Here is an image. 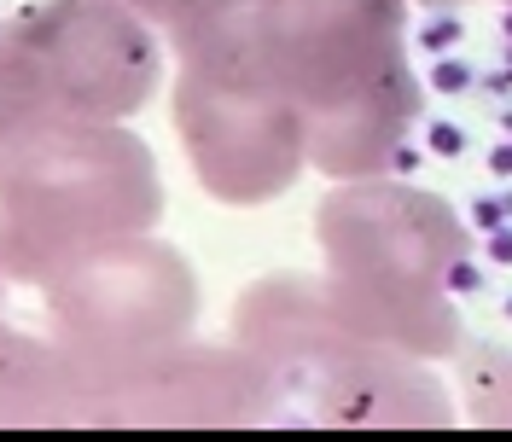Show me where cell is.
Segmentation results:
<instances>
[{
    "label": "cell",
    "mask_w": 512,
    "mask_h": 442,
    "mask_svg": "<svg viewBox=\"0 0 512 442\" xmlns=\"http://www.w3.org/2000/svg\"><path fill=\"white\" fill-rule=\"evenodd\" d=\"M315 239L326 256V297L361 338L419 361L460 355L448 274L466 262V227L437 192L384 175L338 181L315 210Z\"/></svg>",
    "instance_id": "cell-1"
},
{
    "label": "cell",
    "mask_w": 512,
    "mask_h": 442,
    "mask_svg": "<svg viewBox=\"0 0 512 442\" xmlns=\"http://www.w3.org/2000/svg\"><path fill=\"white\" fill-rule=\"evenodd\" d=\"M158 158L123 123H41L0 140V274L41 285L64 262L152 233Z\"/></svg>",
    "instance_id": "cell-2"
},
{
    "label": "cell",
    "mask_w": 512,
    "mask_h": 442,
    "mask_svg": "<svg viewBox=\"0 0 512 442\" xmlns=\"http://www.w3.org/2000/svg\"><path fill=\"white\" fill-rule=\"evenodd\" d=\"M169 47L198 76L309 117L408 53V0H204Z\"/></svg>",
    "instance_id": "cell-3"
},
{
    "label": "cell",
    "mask_w": 512,
    "mask_h": 442,
    "mask_svg": "<svg viewBox=\"0 0 512 442\" xmlns=\"http://www.w3.org/2000/svg\"><path fill=\"white\" fill-rule=\"evenodd\" d=\"M239 349L268 373L274 408L297 390L315 419L338 425H448L454 413L419 355L361 338L332 309L326 280L309 274H274L245 291Z\"/></svg>",
    "instance_id": "cell-4"
},
{
    "label": "cell",
    "mask_w": 512,
    "mask_h": 442,
    "mask_svg": "<svg viewBox=\"0 0 512 442\" xmlns=\"http://www.w3.org/2000/svg\"><path fill=\"white\" fill-rule=\"evenodd\" d=\"M158 82V24L128 0H41L0 18V140L41 123H128Z\"/></svg>",
    "instance_id": "cell-5"
},
{
    "label": "cell",
    "mask_w": 512,
    "mask_h": 442,
    "mask_svg": "<svg viewBox=\"0 0 512 442\" xmlns=\"http://www.w3.org/2000/svg\"><path fill=\"white\" fill-rule=\"evenodd\" d=\"M41 303L59 355L76 373H99L152 349L187 344L198 320V274L175 245L134 233L47 274Z\"/></svg>",
    "instance_id": "cell-6"
},
{
    "label": "cell",
    "mask_w": 512,
    "mask_h": 442,
    "mask_svg": "<svg viewBox=\"0 0 512 442\" xmlns=\"http://www.w3.org/2000/svg\"><path fill=\"white\" fill-rule=\"evenodd\" d=\"M169 117H175V134L187 146L198 187L233 210L274 204L280 192H291V181L309 163L303 111L291 99L227 88V82H210L187 64L169 88Z\"/></svg>",
    "instance_id": "cell-7"
},
{
    "label": "cell",
    "mask_w": 512,
    "mask_h": 442,
    "mask_svg": "<svg viewBox=\"0 0 512 442\" xmlns=\"http://www.w3.org/2000/svg\"><path fill=\"white\" fill-rule=\"evenodd\" d=\"M419 117V76L408 53L384 64L373 82H361L355 94L338 105H320L303 117V146L309 163L332 181H361V175H384L402 158V140Z\"/></svg>",
    "instance_id": "cell-8"
},
{
    "label": "cell",
    "mask_w": 512,
    "mask_h": 442,
    "mask_svg": "<svg viewBox=\"0 0 512 442\" xmlns=\"http://www.w3.org/2000/svg\"><path fill=\"white\" fill-rule=\"evenodd\" d=\"M466 367H472V379H478L472 390H507V396H478L472 413H478V419H495V425L512 419V361H507V355L472 349V355H466Z\"/></svg>",
    "instance_id": "cell-9"
},
{
    "label": "cell",
    "mask_w": 512,
    "mask_h": 442,
    "mask_svg": "<svg viewBox=\"0 0 512 442\" xmlns=\"http://www.w3.org/2000/svg\"><path fill=\"white\" fill-rule=\"evenodd\" d=\"M146 24H158V30H175V24H187L192 12L204 6V0H128Z\"/></svg>",
    "instance_id": "cell-10"
},
{
    "label": "cell",
    "mask_w": 512,
    "mask_h": 442,
    "mask_svg": "<svg viewBox=\"0 0 512 442\" xmlns=\"http://www.w3.org/2000/svg\"><path fill=\"white\" fill-rule=\"evenodd\" d=\"M419 6H460V0H419Z\"/></svg>",
    "instance_id": "cell-11"
}]
</instances>
